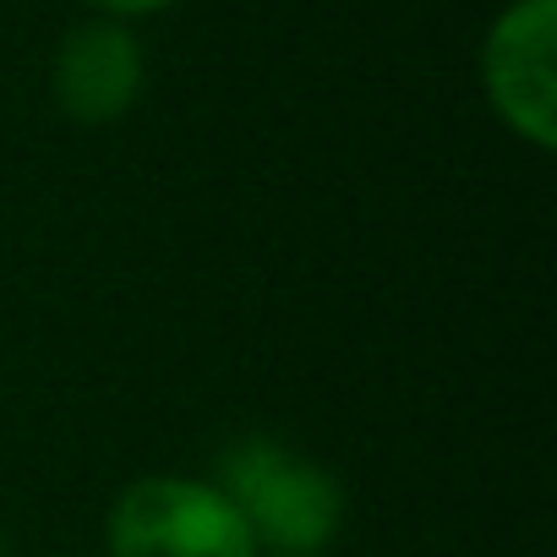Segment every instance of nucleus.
Instances as JSON below:
<instances>
[{"label":"nucleus","instance_id":"f257e3e1","mask_svg":"<svg viewBox=\"0 0 557 557\" xmlns=\"http://www.w3.org/2000/svg\"><path fill=\"white\" fill-rule=\"evenodd\" d=\"M213 486L230 497L251 541H268L273 552H323L345 524V486L334 470L273 437L230 443Z\"/></svg>","mask_w":557,"mask_h":557},{"label":"nucleus","instance_id":"f03ea898","mask_svg":"<svg viewBox=\"0 0 557 557\" xmlns=\"http://www.w3.org/2000/svg\"><path fill=\"white\" fill-rule=\"evenodd\" d=\"M110 557H257L230 497L191 475H143L110 508Z\"/></svg>","mask_w":557,"mask_h":557},{"label":"nucleus","instance_id":"0eeeda50","mask_svg":"<svg viewBox=\"0 0 557 557\" xmlns=\"http://www.w3.org/2000/svg\"><path fill=\"white\" fill-rule=\"evenodd\" d=\"M0 557H12V541L7 535H0Z\"/></svg>","mask_w":557,"mask_h":557},{"label":"nucleus","instance_id":"39448f33","mask_svg":"<svg viewBox=\"0 0 557 557\" xmlns=\"http://www.w3.org/2000/svg\"><path fill=\"white\" fill-rule=\"evenodd\" d=\"M104 12H115V17H137V12H159V7H170V0H99Z\"/></svg>","mask_w":557,"mask_h":557},{"label":"nucleus","instance_id":"20e7f679","mask_svg":"<svg viewBox=\"0 0 557 557\" xmlns=\"http://www.w3.org/2000/svg\"><path fill=\"white\" fill-rule=\"evenodd\" d=\"M143 94V45L132 28L99 17L66 34L55 55V99L72 121L83 126H110L121 121Z\"/></svg>","mask_w":557,"mask_h":557},{"label":"nucleus","instance_id":"423d86ee","mask_svg":"<svg viewBox=\"0 0 557 557\" xmlns=\"http://www.w3.org/2000/svg\"><path fill=\"white\" fill-rule=\"evenodd\" d=\"M273 557H323V552H273Z\"/></svg>","mask_w":557,"mask_h":557},{"label":"nucleus","instance_id":"7ed1b4c3","mask_svg":"<svg viewBox=\"0 0 557 557\" xmlns=\"http://www.w3.org/2000/svg\"><path fill=\"white\" fill-rule=\"evenodd\" d=\"M557 0H513L486 28L481 83L492 110L530 148H557Z\"/></svg>","mask_w":557,"mask_h":557}]
</instances>
